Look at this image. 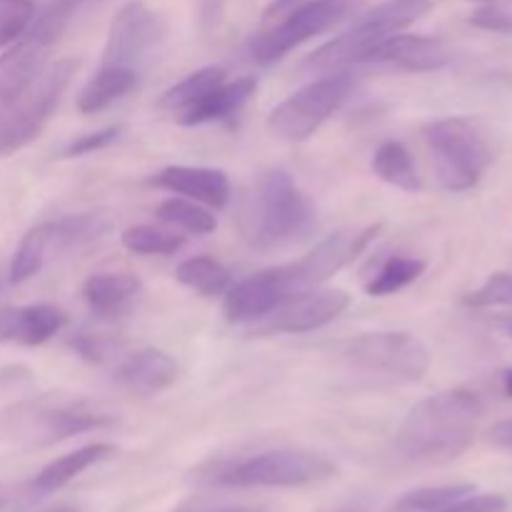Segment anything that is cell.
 Returning <instances> with one entry per match:
<instances>
[{"instance_id":"obj_1","label":"cell","mask_w":512,"mask_h":512,"mask_svg":"<svg viewBox=\"0 0 512 512\" xmlns=\"http://www.w3.org/2000/svg\"><path fill=\"white\" fill-rule=\"evenodd\" d=\"M483 400L465 388L430 395L415 405L395 433V448L415 463H450L473 445Z\"/></svg>"},{"instance_id":"obj_2","label":"cell","mask_w":512,"mask_h":512,"mask_svg":"<svg viewBox=\"0 0 512 512\" xmlns=\"http://www.w3.org/2000/svg\"><path fill=\"white\" fill-rule=\"evenodd\" d=\"M333 475L335 463L325 455L300 448H278L220 460L200 470L198 480L223 488H303L330 480Z\"/></svg>"},{"instance_id":"obj_3","label":"cell","mask_w":512,"mask_h":512,"mask_svg":"<svg viewBox=\"0 0 512 512\" xmlns=\"http://www.w3.org/2000/svg\"><path fill=\"white\" fill-rule=\"evenodd\" d=\"M425 140L435 158L440 185L453 193L475 188L493 165L495 148L483 125L473 118H445L425 125Z\"/></svg>"},{"instance_id":"obj_4","label":"cell","mask_w":512,"mask_h":512,"mask_svg":"<svg viewBox=\"0 0 512 512\" xmlns=\"http://www.w3.org/2000/svg\"><path fill=\"white\" fill-rule=\"evenodd\" d=\"M75 68V60H58L50 68H43L23 93L0 105V158L18 153L43 133L73 80Z\"/></svg>"},{"instance_id":"obj_5","label":"cell","mask_w":512,"mask_h":512,"mask_svg":"<svg viewBox=\"0 0 512 512\" xmlns=\"http://www.w3.org/2000/svg\"><path fill=\"white\" fill-rule=\"evenodd\" d=\"M108 425L113 418L88 400L40 398L3 413L5 433L25 445H53Z\"/></svg>"},{"instance_id":"obj_6","label":"cell","mask_w":512,"mask_h":512,"mask_svg":"<svg viewBox=\"0 0 512 512\" xmlns=\"http://www.w3.org/2000/svg\"><path fill=\"white\" fill-rule=\"evenodd\" d=\"M315 208L285 170H270L260 178L253 205V243L260 248L290 243L308 233Z\"/></svg>"},{"instance_id":"obj_7","label":"cell","mask_w":512,"mask_h":512,"mask_svg":"<svg viewBox=\"0 0 512 512\" xmlns=\"http://www.w3.org/2000/svg\"><path fill=\"white\" fill-rule=\"evenodd\" d=\"M355 78L350 73H330L295 90L268 115V128L275 138L300 143L308 140L340 105L350 98Z\"/></svg>"},{"instance_id":"obj_8","label":"cell","mask_w":512,"mask_h":512,"mask_svg":"<svg viewBox=\"0 0 512 512\" xmlns=\"http://www.w3.org/2000/svg\"><path fill=\"white\" fill-rule=\"evenodd\" d=\"M360 8V0H308L303 8L295 10L283 23L263 28L250 43V55L258 63L270 65L283 58L298 45L308 43L320 33H328L335 25L348 20Z\"/></svg>"},{"instance_id":"obj_9","label":"cell","mask_w":512,"mask_h":512,"mask_svg":"<svg viewBox=\"0 0 512 512\" xmlns=\"http://www.w3.org/2000/svg\"><path fill=\"white\" fill-rule=\"evenodd\" d=\"M345 355L350 363L368 373L388 375V378L405 380V383L423 380L433 365L428 345L418 335L403 333V330L360 335V338L350 340Z\"/></svg>"},{"instance_id":"obj_10","label":"cell","mask_w":512,"mask_h":512,"mask_svg":"<svg viewBox=\"0 0 512 512\" xmlns=\"http://www.w3.org/2000/svg\"><path fill=\"white\" fill-rule=\"evenodd\" d=\"M350 298L338 288H305L285 295L273 310L253 323L255 335H300L325 328L348 310Z\"/></svg>"},{"instance_id":"obj_11","label":"cell","mask_w":512,"mask_h":512,"mask_svg":"<svg viewBox=\"0 0 512 512\" xmlns=\"http://www.w3.org/2000/svg\"><path fill=\"white\" fill-rule=\"evenodd\" d=\"M163 40V23L145 3L123 5L110 23L108 40L103 50V65L110 68H128L138 73V65L148 60V55Z\"/></svg>"},{"instance_id":"obj_12","label":"cell","mask_w":512,"mask_h":512,"mask_svg":"<svg viewBox=\"0 0 512 512\" xmlns=\"http://www.w3.org/2000/svg\"><path fill=\"white\" fill-rule=\"evenodd\" d=\"M383 230V225H368V228L360 230H340V233L330 235L323 243L315 245L305 258L290 263L293 270L295 288H315V285L325 283L328 278H333L335 273H340L343 268H348L375 238Z\"/></svg>"},{"instance_id":"obj_13","label":"cell","mask_w":512,"mask_h":512,"mask_svg":"<svg viewBox=\"0 0 512 512\" xmlns=\"http://www.w3.org/2000/svg\"><path fill=\"white\" fill-rule=\"evenodd\" d=\"M295 290L290 265L260 270L225 290L223 313L230 323H255Z\"/></svg>"},{"instance_id":"obj_14","label":"cell","mask_w":512,"mask_h":512,"mask_svg":"<svg viewBox=\"0 0 512 512\" xmlns=\"http://www.w3.org/2000/svg\"><path fill=\"white\" fill-rule=\"evenodd\" d=\"M455 53L448 43L440 38H425V35H403L395 33L385 38L383 43L375 45L363 63L393 65L408 73H433V70L445 68L453 63Z\"/></svg>"},{"instance_id":"obj_15","label":"cell","mask_w":512,"mask_h":512,"mask_svg":"<svg viewBox=\"0 0 512 512\" xmlns=\"http://www.w3.org/2000/svg\"><path fill=\"white\" fill-rule=\"evenodd\" d=\"M150 183L170 190L175 195H185L208 208L223 210L230 200V183L223 170L193 168V165H170L155 173Z\"/></svg>"},{"instance_id":"obj_16","label":"cell","mask_w":512,"mask_h":512,"mask_svg":"<svg viewBox=\"0 0 512 512\" xmlns=\"http://www.w3.org/2000/svg\"><path fill=\"white\" fill-rule=\"evenodd\" d=\"M65 313L55 305H18L0 310V343L43 345L65 325Z\"/></svg>"},{"instance_id":"obj_17","label":"cell","mask_w":512,"mask_h":512,"mask_svg":"<svg viewBox=\"0 0 512 512\" xmlns=\"http://www.w3.org/2000/svg\"><path fill=\"white\" fill-rule=\"evenodd\" d=\"M48 50V43H43L30 30H25L15 40L13 48L5 50V55H0V105L23 93L43 73Z\"/></svg>"},{"instance_id":"obj_18","label":"cell","mask_w":512,"mask_h":512,"mask_svg":"<svg viewBox=\"0 0 512 512\" xmlns=\"http://www.w3.org/2000/svg\"><path fill=\"white\" fill-rule=\"evenodd\" d=\"M115 375H118V383L130 393L150 398V395L168 390L178 380V363L165 350L143 348L130 353L118 365Z\"/></svg>"},{"instance_id":"obj_19","label":"cell","mask_w":512,"mask_h":512,"mask_svg":"<svg viewBox=\"0 0 512 512\" xmlns=\"http://www.w3.org/2000/svg\"><path fill=\"white\" fill-rule=\"evenodd\" d=\"M255 90H258V80L253 75L238 78L235 83L218 85L205 98H200L198 103H193L183 113H178V123L185 125V128H195V125L218 123V120L230 118V115L238 113L253 98Z\"/></svg>"},{"instance_id":"obj_20","label":"cell","mask_w":512,"mask_h":512,"mask_svg":"<svg viewBox=\"0 0 512 512\" xmlns=\"http://www.w3.org/2000/svg\"><path fill=\"white\" fill-rule=\"evenodd\" d=\"M140 295V280L130 273H95L83 283V300L98 318H120Z\"/></svg>"},{"instance_id":"obj_21","label":"cell","mask_w":512,"mask_h":512,"mask_svg":"<svg viewBox=\"0 0 512 512\" xmlns=\"http://www.w3.org/2000/svg\"><path fill=\"white\" fill-rule=\"evenodd\" d=\"M113 455H115V445H110V443L85 445V448L73 450V453L60 455V458H55L53 463H48L38 475H35L33 493H38V495L55 493V490L65 488L70 480L78 478L80 473L90 470L93 465L103 463V460L113 458Z\"/></svg>"},{"instance_id":"obj_22","label":"cell","mask_w":512,"mask_h":512,"mask_svg":"<svg viewBox=\"0 0 512 512\" xmlns=\"http://www.w3.org/2000/svg\"><path fill=\"white\" fill-rule=\"evenodd\" d=\"M430 10H433L430 0H385V3L375 5L373 10L360 15L355 23L368 30L370 35H375L378 40H385L390 35L405 30L408 25L418 23Z\"/></svg>"},{"instance_id":"obj_23","label":"cell","mask_w":512,"mask_h":512,"mask_svg":"<svg viewBox=\"0 0 512 512\" xmlns=\"http://www.w3.org/2000/svg\"><path fill=\"white\" fill-rule=\"evenodd\" d=\"M138 83V73L128 68H110L103 65L93 78L85 83V88L78 95V110L85 115L100 113V110L110 108L115 100L128 95Z\"/></svg>"},{"instance_id":"obj_24","label":"cell","mask_w":512,"mask_h":512,"mask_svg":"<svg viewBox=\"0 0 512 512\" xmlns=\"http://www.w3.org/2000/svg\"><path fill=\"white\" fill-rule=\"evenodd\" d=\"M373 173L378 175L383 183L393 185V188L398 190H405V193H418V190L423 188L413 155H410V150L405 148L403 143H398V140H388V143H383L375 150Z\"/></svg>"},{"instance_id":"obj_25","label":"cell","mask_w":512,"mask_h":512,"mask_svg":"<svg viewBox=\"0 0 512 512\" xmlns=\"http://www.w3.org/2000/svg\"><path fill=\"white\" fill-rule=\"evenodd\" d=\"M48 253H53V230H50V223H40L30 228L25 238L20 240L8 270L10 283L20 285L33 278V275H38L43 270Z\"/></svg>"},{"instance_id":"obj_26","label":"cell","mask_w":512,"mask_h":512,"mask_svg":"<svg viewBox=\"0 0 512 512\" xmlns=\"http://www.w3.org/2000/svg\"><path fill=\"white\" fill-rule=\"evenodd\" d=\"M425 273V260L413 258V255H390L378 265L373 278L365 283V293L370 298H385L398 290L408 288L410 283Z\"/></svg>"},{"instance_id":"obj_27","label":"cell","mask_w":512,"mask_h":512,"mask_svg":"<svg viewBox=\"0 0 512 512\" xmlns=\"http://www.w3.org/2000/svg\"><path fill=\"white\" fill-rule=\"evenodd\" d=\"M175 278L185 285V288L195 290L200 295H225V290L233 285V278H230V270L223 268L218 260L205 258V255H198V258H188L178 265L175 270Z\"/></svg>"},{"instance_id":"obj_28","label":"cell","mask_w":512,"mask_h":512,"mask_svg":"<svg viewBox=\"0 0 512 512\" xmlns=\"http://www.w3.org/2000/svg\"><path fill=\"white\" fill-rule=\"evenodd\" d=\"M50 230H53V250L65 253L98 240L108 230V220L95 213L68 215V218L50 220Z\"/></svg>"},{"instance_id":"obj_29","label":"cell","mask_w":512,"mask_h":512,"mask_svg":"<svg viewBox=\"0 0 512 512\" xmlns=\"http://www.w3.org/2000/svg\"><path fill=\"white\" fill-rule=\"evenodd\" d=\"M225 83V70L223 68H200L195 73H190L188 78L180 80L178 85H173L170 90H165L163 98H160V108H168L173 113H183L185 108H190L193 103H198L200 98L215 90L218 85Z\"/></svg>"},{"instance_id":"obj_30","label":"cell","mask_w":512,"mask_h":512,"mask_svg":"<svg viewBox=\"0 0 512 512\" xmlns=\"http://www.w3.org/2000/svg\"><path fill=\"white\" fill-rule=\"evenodd\" d=\"M163 223L173 225V228L185 230V233H193V235H208L218 228V220L215 215L210 213L208 208H203L200 203L188 198H168L158 205L155 210Z\"/></svg>"},{"instance_id":"obj_31","label":"cell","mask_w":512,"mask_h":512,"mask_svg":"<svg viewBox=\"0 0 512 512\" xmlns=\"http://www.w3.org/2000/svg\"><path fill=\"white\" fill-rule=\"evenodd\" d=\"M125 248L138 255H173L185 245L183 235L173 230L153 228V225H135L120 235Z\"/></svg>"},{"instance_id":"obj_32","label":"cell","mask_w":512,"mask_h":512,"mask_svg":"<svg viewBox=\"0 0 512 512\" xmlns=\"http://www.w3.org/2000/svg\"><path fill=\"white\" fill-rule=\"evenodd\" d=\"M475 493V485H440L405 493L395 505V512H435Z\"/></svg>"},{"instance_id":"obj_33","label":"cell","mask_w":512,"mask_h":512,"mask_svg":"<svg viewBox=\"0 0 512 512\" xmlns=\"http://www.w3.org/2000/svg\"><path fill=\"white\" fill-rule=\"evenodd\" d=\"M35 18L33 0H0V50L13 45Z\"/></svg>"},{"instance_id":"obj_34","label":"cell","mask_w":512,"mask_h":512,"mask_svg":"<svg viewBox=\"0 0 512 512\" xmlns=\"http://www.w3.org/2000/svg\"><path fill=\"white\" fill-rule=\"evenodd\" d=\"M470 25L493 33H512V0L480 3L470 15Z\"/></svg>"},{"instance_id":"obj_35","label":"cell","mask_w":512,"mask_h":512,"mask_svg":"<svg viewBox=\"0 0 512 512\" xmlns=\"http://www.w3.org/2000/svg\"><path fill=\"white\" fill-rule=\"evenodd\" d=\"M465 303L475 308H490V305H512V275L498 273L465 298Z\"/></svg>"},{"instance_id":"obj_36","label":"cell","mask_w":512,"mask_h":512,"mask_svg":"<svg viewBox=\"0 0 512 512\" xmlns=\"http://www.w3.org/2000/svg\"><path fill=\"white\" fill-rule=\"evenodd\" d=\"M120 133H123V125H108V128L95 130V133L80 135V138H75L73 143H68V148L63 150V155L65 158H80V155L98 153V150H105L108 145H113L115 140L120 138Z\"/></svg>"},{"instance_id":"obj_37","label":"cell","mask_w":512,"mask_h":512,"mask_svg":"<svg viewBox=\"0 0 512 512\" xmlns=\"http://www.w3.org/2000/svg\"><path fill=\"white\" fill-rule=\"evenodd\" d=\"M505 510H508V500H505L503 495L473 493V495H468V498L458 500V503L448 505V508H443V510H435V512H505Z\"/></svg>"},{"instance_id":"obj_38","label":"cell","mask_w":512,"mask_h":512,"mask_svg":"<svg viewBox=\"0 0 512 512\" xmlns=\"http://www.w3.org/2000/svg\"><path fill=\"white\" fill-rule=\"evenodd\" d=\"M73 348L78 350L80 358L90 360V363H105L110 358V343L100 335H80L73 340Z\"/></svg>"},{"instance_id":"obj_39","label":"cell","mask_w":512,"mask_h":512,"mask_svg":"<svg viewBox=\"0 0 512 512\" xmlns=\"http://www.w3.org/2000/svg\"><path fill=\"white\" fill-rule=\"evenodd\" d=\"M305 3H308V0H273L263 13V28L283 23L285 18H290V15H293L298 8H303Z\"/></svg>"},{"instance_id":"obj_40","label":"cell","mask_w":512,"mask_h":512,"mask_svg":"<svg viewBox=\"0 0 512 512\" xmlns=\"http://www.w3.org/2000/svg\"><path fill=\"white\" fill-rule=\"evenodd\" d=\"M173 512H268L258 505H213V503H185Z\"/></svg>"},{"instance_id":"obj_41","label":"cell","mask_w":512,"mask_h":512,"mask_svg":"<svg viewBox=\"0 0 512 512\" xmlns=\"http://www.w3.org/2000/svg\"><path fill=\"white\" fill-rule=\"evenodd\" d=\"M490 440H493L498 448L508 450L512 453V418L510 420H500L498 425H493V430H490Z\"/></svg>"},{"instance_id":"obj_42","label":"cell","mask_w":512,"mask_h":512,"mask_svg":"<svg viewBox=\"0 0 512 512\" xmlns=\"http://www.w3.org/2000/svg\"><path fill=\"white\" fill-rule=\"evenodd\" d=\"M503 388H505V393L512 398V370H508V373L503 375Z\"/></svg>"},{"instance_id":"obj_43","label":"cell","mask_w":512,"mask_h":512,"mask_svg":"<svg viewBox=\"0 0 512 512\" xmlns=\"http://www.w3.org/2000/svg\"><path fill=\"white\" fill-rule=\"evenodd\" d=\"M43 512H80V510L73 508V505H55V508H48Z\"/></svg>"},{"instance_id":"obj_44","label":"cell","mask_w":512,"mask_h":512,"mask_svg":"<svg viewBox=\"0 0 512 512\" xmlns=\"http://www.w3.org/2000/svg\"><path fill=\"white\" fill-rule=\"evenodd\" d=\"M503 330L512 338V318H505V320H503Z\"/></svg>"},{"instance_id":"obj_45","label":"cell","mask_w":512,"mask_h":512,"mask_svg":"<svg viewBox=\"0 0 512 512\" xmlns=\"http://www.w3.org/2000/svg\"><path fill=\"white\" fill-rule=\"evenodd\" d=\"M475 3H493V0H475Z\"/></svg>"}]
</instances>
